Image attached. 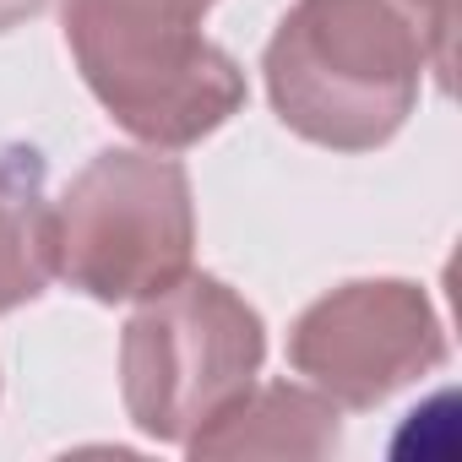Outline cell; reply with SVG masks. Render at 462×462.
I'll return each mask as SVG.
<instances>
[{
    "mask_svg": "<svg viewBox=\"0 0 462 462\" xmlns=\"http://www.w3.org/2000/svg\"><path fill=\"white\" fill-rule=\"evenodd\" d=\"M457 0H294L267 44L278 120L332 152H370L402 131L424 71L451 77Z\"/></svg>",
    "mask_w": 462,
    "mask_h": 462,
    "instance_id": "6da1fadb",
    "label": "cell"
},
{
    "mask_svg": "<svg viewBox=\"0 0 462 462\" xmlns=\"http://www.w3.org/2000/svg\"><path fill=\"white\" fill-rule=\"evenodd\" d=\"M207 0H66L82 82L147 147H196L245 104V71L207 33Z\"/></svg>",
    "mask_w": 462,
    "mask_h": 462,
    "instance_id": "7a4b0ae2",
    "label": "cell"
},
{
    "mask_svg": "<svg viewBox=\"0 0 462 462\" xmlns=\"http://www.w3.org/2000/svg\"><path fill=\"white\" fill-rule=\"evenodd\" d=\"M267 359L262 316L207 273L142 300L120 337L125 413L142 435L185 446L217 408L256 386Z\"/></svg>",
    "mask_w": 462,
    "mask_h": 462,
    "instance_id": "3957f363",
    "label": "cell"
},
{
    "mask_svg": "<svg viewBox=\"0 0 462 462\" xmlns=\"http://www.w3.org/2000/svg\"><path fill=\"white\" fill-rule=\"evenodd\" d=\"M196 207L174 158L109 147L55 201V273L88 300H152L190 273Z\"/></svg>",
    "mask_w": 462,
    "mask_h": 462,
    "instance_id": "277c9868",
    "label": "cell"
},
{
    "mask_svg": "<svg viewBox=\"0 0 462 462\" xmlns=\"http://www.w3.org/2000/svg\"><path fill=\"white\" fill-rule=\"evenodd\" d=\"M446 359V332L419 283L365 278L321 294L289 332V365L337 408H375Z\"/></svg>",
    "mask_w": 462,
    "mask_h": 462,
    "instance_id": "5b68a950",
    "label": "cell"
},
{
    "mask_svg": "<svg viewBox=\"0 0 462 462\" xmlns=\"http://www.w3.org/2000/svg\"><path fill=\"white\" fill-rule=\"evenodd\" d=\"M337 402L316 386H245L217 408L190 440V457H332L337 451Z\"/></svg>",
    "mask_w": 462,
    "mask_h": 462,
    "instance_id": "8992f818",
    "label": "cell"
},
{
    "mask_svg": "<svg viewBox=\"0 0 462 462\" xmlns=\"http://www.w3.org/2000/svg\"><path fill=\"white\" fill-rule=\"evenodd\" d=\"M55 278V201L33 147H0V310H17Z\"/></svg>",
    "mask_w": 462,
    "mask_h": 462,
    "instance_id": "52a82bcc",
    "label": "cell"
},
{
    "mask_svg": "<svg viewBox=\"0 0 462 462\" xmlns=\"http://www.w3.org/2000/svg\"><path fill=\"white\" fill-rule=\"evenodd\" d=\"M39 12H44V0H0V33H12L17 23H28Z\"/></svg>",
    "mask_w": 462,
    "mask_h": 462,
    "instance_id": "ba28073f",
    "label": "cell"
},
{
    "mask_svg": "<svg viewBox=\"0 0 462 462\" xmlns=\"http://www.w3.org/2000/svg\"><path fill=\"white\" fill-rule=\"evenodd\" d=\"M207 6H212V0H207Z\"/></svg>",
    "mask_w": 462,
    "mask_h": 462,
    "instance_id": "9c48e42d",
    "label": "cell"
}]
</instances>
